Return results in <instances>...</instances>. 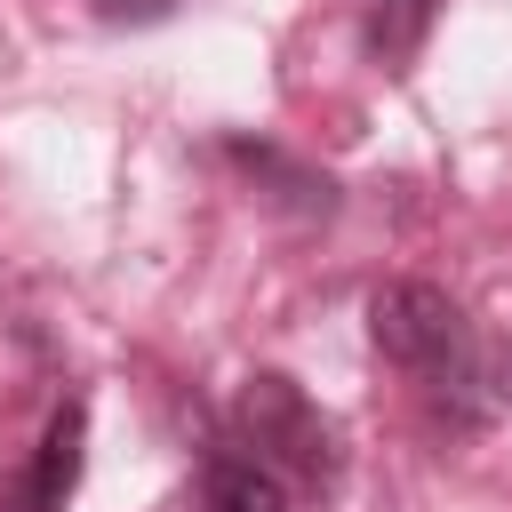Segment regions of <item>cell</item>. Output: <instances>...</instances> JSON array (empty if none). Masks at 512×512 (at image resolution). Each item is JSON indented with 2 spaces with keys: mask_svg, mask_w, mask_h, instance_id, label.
<instances>
[{
  "mask_svg": "<svg viewBox=\"0 0 512 512\" xmlns=\"http://www.w3.org/2000/svg\"><path fill=\"white\" fill-rule=\"evenodd\" d=\"M232 424H240V440L256 448V464H272V472H296V480H312V488L336 472V432H328V416H320L288 376H248L240 400H232Z\"/></svg>",
  "mask_w": 512,
  "mask_h": 512,
  "instance_id": "cell-2",
  "label": "cell"
},
{
  "mask_svg": "<svg viewBox=\"0 0 512 512\" xmlns=\"http://www.w3.org/2000/svg\"><path fill=\"white\" fill-rule=\"evenodd\" d=\"M96 8H104L112 24H160V16L176 8V0H96Z\"/></svg>",
  "mask_w": 512,
  "mask_h": 512,
  "instance_id": "cell-6",
  "label": "cell"
},
{
  "mask_svg": "<svg viewBox=\"0 0 512 512\" xmlns=\"http://www.w3.org/2000/svg\"><path fill=\"white\" fill-rule=\"evenodd\" d=\"M368 336H376L384 360H400L432 392H456L464 408H480L488 368L472 360V328H464V312H456L448 288H432V280H384L368 296Z\"/></svg>",
  "mask_w": 512,
  "mask_h": 512,
  "instance_id": "cell-1",
  "label": "cell"
},
{
  "mask_svg": "<svg viewBox=\"0 0 512 512\" xmlns=\"http://www.w3.org/2000/svg\"><path fill=\"white\" fill-rule=\"evenodd\" d=\"M80 456H88V408L64 400L32 448V464L0 488V512H64V496L80 488Z\"/></svg>",
  "mask_w": 512,
  "mask_h": 512,
  "instance_id": "cell-3",
  "label": "cell"
},
{
  "mask_svg": "<svg viewBox=\"0 0 512 512\" xmlns=\"http://www.w3.org/2000/svg\"><path fill=\"white\" fill-rule=\"evenodd\" d=\"M208 512H296L288 480L256 456H216L208 464Z\"/></svg>",
  "mask_w": 512,
  "mask_h": 512,
  "instance_id": "cell-4",
  "label": "cell"
},
{
  "mask_svg": "<svg viewBox=\"0 0 512 512\" xmlns=\"http://www.w3.org/2000/svg\"><path fill=\"white\" fill-rule=\"evenodd\" d=\"M432 8H440V0H384V8H376V24H368V40H376V56H392V64H400V56H408V48L424 40V24H432Z\"/></svg>",
  "mask_w": 512,
  "mask_h": 512,
  "instance_id": "cell-5",
  "label": "cell"
},
{
  "mask_svg": "<svg viewBox=\"0 0 512 512\" xmlns=\"http://www.w3.org/2000/svg\"><path fill=\"white\" fill-rule=\"evenodd\" d=\"M488 400H496V408H512V352L488 368Z\"/></svg>",
  "mask_w": 512,
  "mask_h": 512,
  "instance_id": "cell-7",
  "label": "cell"
}]
</instances>
